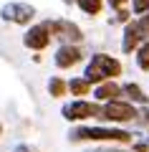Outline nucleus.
<instances>
[{"instance_id":"nucleus-1","label":"nucleus","mask_w":149,"mask_h":152,"mask_svg":"<svg viewBox=\"0 0 149 152\" xmlns=\"http://www.w3.org/2000/svg\"><path fill=\"white\" fill-rule=\"evenodd\" d=\"M71 142H114V145H121V142H132L134 134L121 127H89V124H78L68 132Z\"/></svg>"},{"instance_id":"nucleus-2","label":"nucleus","mask_w":149,"mask_h":152,"mask_svg":"<svg viewBox=\"0 0 149 152\" xmlns=\"http://www.w3.org/2000/svg\"><path fill=\"white\" fill-rule=\"evenodd\" d=\"M121 61L116 56H109V53H94L89 58L84 69V79L89 84H104V81H116V76H121Z\"/></svg>"},{"instance_id":"nucleus-3","label":"nucleus","mask_w":149,"mask_h":152,"mask_svg":"<svg viewBox=\"0 0 149 152\" xmlns=\"http://www.w3.org/2000/svg\"><path fill=\"white\" fill-rule=\"evenodd\" d=\"M61 117L66 122H86L91 117H101V104L96 102H86V99H71L61 107Z\"/></svg>"},{"instance_id":"nucleus-4","label":"nucleus","mask_w":149,"mask_h":152,"mask_svg":"<svg viewBox=\"0 0 149 152\" xmlns=\"http://www.w3.org/2000/svg\"><path fill=\"white\" fill-rule=\"evenodd\" d=\"M137 117H139V109L134 107V104L116 99V102L101 104V117H99V119L101 122H111V124H126V122L137 119Z\"/></svg>"},{"instance_id":"nucleus-5","label":"nucleus","mask_w":149,"mask_h":152,"mask_svg":"<svg viewBox=\"0 0 149 152\" xmlns=\"http://www.w3.org/2000/svg\"><path fill=\"white\" fill-rule=\"evenodd\" d=\"M48 31H51V38H58L61 46H76L84 41V31L76 26L73 20H66V18H58V20H46Z\"/></svg>"},{"instance_id":"nucleus-6","label":"nucleus","mask_w":149,"mask_h":152,"mask_svg":"<svg viewBox=\"0 0 149 152\" xmlns=\"http://www.w3.org/2000/svg\"><path fill=\"white\" fill-rule=\"evenodd\" d=\"M36 15H38L36 8L31 3H20V0L5 3V5L0 8V18L5 23H15V26H28V23H33Z\"/></svg>"},{"instance_id":"nucleus-7","label":"nucleus","mask_w":149,"mask_h":152,"mask_svg":"<svg viewBox=\"0 0 149 152\" xmlns=\"http://www.w3.org/2000/svg\"><path fill=\"white\" fill-rule=\"evenodd\" d=\"M147 38H149V33L142 28L139 18H137V20H129L126 26H124V33H121V51H124V53H134Z\"/></svg>"},{"instance_id":"nucleus-8","label":"nucleus","mask_w":149,"mask_h":152,"mask_svg":"<svg viewBox=\"0 0 149 152\" xmlns=\"http://www.w3.org/2000/svg\"><path fill=\"white\" fill-rule=\"evenodd\" d=\"M51 43V31H48L46 23H36V26H31L25 31V36H23V46L31 51H43L46 46Z\"/></svg>"},{"instance_id":"nucleus-9","label":"nucleus","mask_w":149,"mask_h":152,"mask_svg":"<svg viewBox=\"0 0 149 152\" xmlns=\"http://www.w3.org/2000/svg\"><path fill=\"white\" fill-rule=\"evenodd\" d=\"M121 84L119 81H104L99 84V86L94 89V99L96 104H109V102H116V99H121Z\"/></svg>"},{"instance_id":"nucleus-10","label":"nucleus","mask_w":149,"mask_h":152,"mask_svg":"<svg viewBox=\"0 0 149 152\" xmlns=\"http://www.w3.org/2000/svg\"><path fill=\"white\" fill-rule=\"evenodd\" d=\"M81 58H84V53H81L78 46H58L53 61H56L58 69H71V66H76Z\"/></svg>"},{"instance_id":"nucleus-11","label":"nucleus","mask_w":149,"mask_h":152,"mask_svg":"<svg viewBox=\"0 0 149 152\" xmlns=\"http://www.w3.org/2000/svg\"><path fill=\"white\" fill-rule=\"evenodd\" d=\"M121 94L129 99V104H142V107H149V96L144 94V89L134 81H126L121 84Z\"/></svg>"},{"instance_id":"nucleus-12","label":"nucleus","mask_w":149,"mask_h":152,"mask_svg":"<svg viewBox=\"0 0 149 152\" xmlns=\"http://www.w3.org/2000/svg\"><path fill=\"white\" fill-rule=\"evenodd\" d=\"M66 84H68V91H71V96H76V99L86 96V94L91 91V84L86 81L84 76H76V79H71V81H66Z\"/></svg>"},{"instance_id":"nucleus-13","label":"nucleus","mask_w":149,"mask_h":152,"mask_svg":"<svg viewBox=\"0 0 149 152\" xmlns=\"http://www.w3.org/2000/svg\"><path fill=\"white\" fill-rule=\"evenodd\" d=\"M66 91H68V84H66V79H61V76H51V79H48V94H51L53 99L66 96Z\"/></svg>"},{"instance_id":"nucleus-14","label":"nucleus","mask_w":149,"mask_h":152,"mask_svg":"<svg viewBox=\"0 0 149 152\" xmlns=\"http://www.w3.org/2000/svg\"><path fill=\"white\" fill-rule=\"evenodd\" d=\"M76 5L81 8V13L86 15H99L104 8V0H76Z\"/></svg>"},{"instance_id":"nucleus-15","label":"nucleus","mask_w":149,"mask_h":152,"mask_svg":"<svg viewBox=\"0 0 149 152\" xmlns=\"http://www.w3.org/2000/svg\"><path fill=\"white\" fill-rule=\"evenodd\" d=\"M134 53H137V66H139L142 71H149V38L139 46L137 51H134Z\"/></svg>"},{"instance_id":"nucleus-16","label":"nucleus","mask_w":149,"mask_h":152,"mask_svg":"<svg viewBox=\"0 0 149 152\" xmlns=\"http://www.w3.org/2000/svg\"><path fill=\"white\" fill-rule=\"evenodd\" d=\"M149 10V0H132V15H144Z\"/></svg>"},{"instance_id":"nucleus-17","label":"nucleus","mask_w":149,"mask_h":152,"mask_svg":"<svg viewBox=\"0 0 149 152\" xmlns=\"http://www.w3.org/2000/svg\"><path fill=\"white\" fill-rule=\"evenodd\" d=\"M116 23H124L126 26L129 20H132V10H126V8H121V10H116V18H114Z\"/></svg>"},{"instance_id":"nucleus-18","label":"nucleus","mask_w":149,"mask_h":152,"mask_svg":"<svg viewBox=\"0 0 149 152\" xmlns=\"http://www.w3.org/2000/svg\"><path fill=\"white\" fill-rule=\"evenodd\" d=\"M132 152H149V142H147V140H139V142H134Z\"/></svg>"},{"instance_id":"nucleus-19","label":"nucleus","mask_w":149,"mask_h":152,"mask_svg":"<svg viewBox=\"0 0 149 152\" xmlns=\"http://www.w3.org/2000/svg\"><path fill=\"white\" fill-rule=\"evenodd\" d=\"M104 3H106V5H109V8H114V10H121V8H124V5H126L129 0H104Z\"/></svg>"},{"instance_id":"nucleus-20","label":"nucleus","mask_w":149,"mask_h":152,"mask_svg":"<svg viewBox=\"0 0 149 152\" xmlns=\"http://www.w3.org/2000/svg\"><path fill=\"white\" fill-rule=\"evenodd\" d=\"M139 117L144 119V124L149 127V107H142V112H139Z\"/></svg>"},{"instance_id":"nucleus-21","label":"nucleus","mask_w":149,"mask_h":152,"mask_svg":"<svg viewBox=\"0 0 149 152\" xmlns=\"http://www.w3.org/2000/svg\"><path fill=\"white\" fill-rule=\"evenodd\" d=\"M91 152H132V150H106V147H99V150H91Z\"/></svg>"},{"instance_id":"nucleus-22","label":"nucleus","mask_w":149,"mask_h":152,"mask_svg":"<svg viewBox=\"0 0 149 152\" xmlns=\"http://www.w3.org/2000/svg\"><path fill=\"white\" fill-rule=\"evenodd\" d=\"M15 152H31V150H28L25 145H20V147H15Z\"/></svg>"},{"instance_id":"nucleus-23","label":"nucleus","mask_w":149,"mask_h":152,"mask_svg":"<svg viewBox=\"0 0 149 152\" xmlns=\"http://www.w3.org/2000/svg\"><path fill=\"white\" fill-rule=\"evenodd\" d=\"M63 3H66V5H71V3H76V0H63Z\"/></svg>"},{"instance_id":"nucleus-24","label":"nucleus","mask_w":149,"mask_h":152,"mask_svg":"<svg viewBox=\"0 0 149 152\" xmlns=\"http://www.w3.org/2000/svg\"><path fill=\"white\" fill-rule=\"evenodd\" d=\"M147 142H149V140H147Z\"/></svg>"}]
</instances>
